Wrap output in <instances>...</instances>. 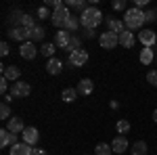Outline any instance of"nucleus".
Wrapping results in <instances>:
<instances>
[{"instance_id": "f257e3e1", "label": "nucleus", "mask_w": 157, "mask_h": 155, "mask_svg": "<svg viewBox=\"0 0 157 155\" xmlns=\"http://www.w3.org/2000/svg\"><path fill=\"white\" fill-rule=\"evenodd\" d=\"M124 23H126V29H130V32H134V29H140V27L147 23L145 11H143V9H136V6L128 9V11L124 13Z\"/></svg>"}, {"instance_id": "f03ea898", "label": "nucleus", "mask_w": 157, "mask_h": 155, "mask_svg": "<svg viewBox=\"0 0 157 155\" xmlns=\"http://www.w3.org/2000/svg\"><path fill=\"white\" fill-rule=\"evenodd\" d=\"M103 13L98 11L97 6H88L82 15H80V21H82V27H86V29H97L98 25L103 23Z\"/></svg>"}, {"instance_id": "7ed1b4c3", "label": "nucleus", "mask_w": 157, "mask_h": 155, "mask_svg": "<svg viewBox=\"0 0 157 155\" xmlns=\"http://www.w3.org/2000/svg\"><path fill=\"white\" fill-rule=\"evenodd\" d=\"M69 17H71V11L65 6V9H61V11H52V17H50V23L55 25V27H65V23L69 21Z\"/></svg>"}, {"instance_id": "20e7f679", "label": "nucleus", "mask_w": 157, "mask_h": 155, "mask_svg": "<svg viewBox=\"0 0 157 155\" xmlns=\"http://www.w3.org/2000/svg\"><path fill=\"white\" fill-rule=\"evenodd\" d=\"M86 61H88V52H86L84 48H80V50H75V52H71V55H67V65L69 67H82V65H86Z\"/></svg>"}, {"instance_id": "39448f33", "label": "nucleus", "mask_w": 157, "mask_h": 155, "mask_svg": "<svg viewBox=\"0 0 157 155\" xmlns=\"http://www.w3.org/2000/svg\"><path fill=\"white\" fill-rule=\"evenodd\" d=\"M98 44L103 48H107V50H113V48L120 44V36L113 34V32H105V34L98 36Z\"/></svg>"}, {"instance_id": "423d86ee", "label": "nucleus", "mask_w": 157, "mask_h": 155, "mask_svg": "<svg viewBox=\"0 0 157 155\" xmlns=\"http://www.w3.org/2000/svg\"><path fill=\"white\" fill-rule=\"evenodd\" d=\"M29 92H32V86L27 82H15L11 86V95H13V99H25V96H29Z\"/></svg>"}, {"instance_id": "0eeeda50", "label": "nucleus", "mask_w": 157, "mask_h": 155, "mask_svg": "<svg viewBox=\"0 0 157 155\" xmlns=\"http://www.w3.org/2000/svg\"><path fill=\"white\" fill-rule=\"evenodd\" d=\"M138 40H140L143 48H151L157 42V34L153 29H140V32H138Z\"/></svg>"}, {"instance_id": "6e6552de", "label": "nucleus", "mask_w": 157, "mask_h": 155, "mask_svg": "<svg viewBox=\"0 0 157 155\" xmlns=\"http://www.w3.org/2000/svg\"><path fill=\"white\" fill-rule=\"evenodd\" d=\"M105 23H107V32H113V34H117V36L126 32V23H124V19L107 17V19H105Z\"/></svg>"}, {"instance_id": "1a4fd4ad", "label": "nucleus", "mask_w": 157, "mask_h": 155, "mask_svg": "<svg viewBox=\"0 0 157 155\" xmlns=\"http://www.w3.org/2000/svg\"><path fill=\"white\" fill-rule=\"evenodd\" d=\"M71 36H73V34H69L67 29H59V32L55 34V44H57V48H63V50H67L69 42H71Z\"/></svg>"}, {"instance_id": "9d476101", "label": "nucleus", "mask_w": 157, "mask_h": 155, "mask_svg": "<svg viewBox=\"0 0 157 155\" xmlns=\"http://www.w3.org/2000/svg\"><path fill=\"white\" fill-rule=\"evenodd\" d=\"M2 78H6L9 82H19V78H21V69L17 67V65H4L2 67Z\"/></svg>"}, {"instance_id": "9b49d317", "label": "nucleus", "mask_w": 157, "mask_h": 155, "mask_svg": "<svg viewBox=\"0 0 157 155\" xmlns=\"http://www.w3.org/2000/svg\"><path fill=\"white\" fill-rule=\"evenodd\" d=\"M19 52H21V57H23L25 61H32V59H36V55L40 52V48H36L34 42H25V44H21Z\"/></svg>"}, {"instance_id": "f8f14e48", "label": "nucleus", "mask_w": 157, "mask_h": 155, "mask_svg": "<svg viewBox=\"0 0 157 155\" xmlns=\"http://www.w3.org/2000/svg\"><path fill=\"white\" fill-rule=\"evenodd\" d=\"M9 38L25 44V42H29V29H25V27H11L9 29Z\"/></svg>"}, {"instance_id": "ddd939ff", "label": "nucleus", "mask_w": 157, "mask_h": 155, "mask_svg": "<svg viewBox=\"0 0 157 155\" xmlns=\"http://www.w3.org/2000/svg\"><path fill=\"white\" fill-rule=\"evenodd\" d=\"M13 145H17V134H13V132H9L6 128H2L0 130V147L2 149H11Z\"/></svg>"}, {"instance_id": "4468645a", "label": "nucleus", "mask_w": 157, "mask_h": 155, "mask_svg": "<svg viewBox=\"0 0 157 155\" xmlns=\"http://www.w3.org/2000/svg\"><path fill=\"white\" fill-rule=\"evenodd\" d=\"M27 126L23 124V119L21 118H17V115H13L9 122H6V130L9 132H13V134H19V132H23Z\"/></svg>"}, {"instance_id": "2eb2a0df", "label": "nucleus", "mask_w": 157, "mask_h": 155, "mask_svg": "<svg viewBox=\"0 0 157 155\" xmlns=\"http://www.w3.org/2000/svg\"><path fill=\"white\" fill-rule=\"evenodd\" d=\"M21 136H23V143H27V145H34L38 143V138H40V134H38V128H34V126H27L23 132H21Z\"/></svg>"}, {"instance_id": "dca6fc26", "label": "nucleus", "mask_w": 157, "mask_h": 155, "mask_svg": "<svg viewBox=\"0 0 157 155\" xmlns=\"http://www.w3.org/2000/svg\"><path fill=\"white\" fill-rule=\"evenodd\" d=\"M128 147H130V145H128V138H126L124 134H117V136L113 138V143H111V149H113L115 153H126Z\"/></svg>"}, {"instance_id": "f3484780", "label": "nucleus", "mask_w": 157, "mask_h": 155, "mask_svg": "<svg viewBox=\"0 0 157 155\" xmlns=\"http://www.w3.org/2000/svg\"><path fill=\"white\" fill-rule=\"evenodd\" d=\"M75 90H78V95H80V96H88V95H92L94 84H92L90 78H84V80H80V84L75 86Z\"/></svg>"}, {"instance_id": "a211bd4d", "label": "nucleus", "mask_w": 157, "mask_h": 155, "mask_svg": "<svg viewBox=\"0 0 157 155\" xmlns=\"http://www.w3.org/2000/svg\"><path fill=\"white\" fill-rule=\"evenodd\" d=\"M11 155H32L34 153V149H32V145L27 143H17L11 147V151H9Z\"/></svg>"}, {"instance_id": "6ab92c4d", "label": "nucleus", "mask_w": 157, "mask_h": 155, "mask_svg": "<svg viewBox=\"0 0 157 155\" xmlns=\"http://www.w3.org/2000/svg\"><path fill=\"white\" fill-rule=\"evenodd\" d=\"M46 72H48L50 76H59V73L63 72V61L57 59V57L48 59V63H46Z\"/></svg>"}, {"instance_id": "aec40b11", "label": "nucleus", "mask_w": 157, "mask_h": 155, "mask_svg": "<svg viewBox=\"0 0 157 155\" xmlns=\"http://www.w3.org/2000/svg\"><path fill=\"white\" fill-rule=\"evenodd\" d=\"M134 42H136V38H134V34L130 32V29H126L124 34H120V46L124 48H132Z\"/></svg>"}, {"instance_id": "412c9836", "label": "nucleus", "mask_w": 157, "mask_h": 155, "mask_svg": "<svg viewBox=\"0 0 157 155\" xmlns=\"http://www.w3.org/2000/svg\"><path fill=\"white\" fill-rule=\"evenodd\" d=\"M130 153L132 155H149V145H147V141H136L130 147Z\"/></svg>"}, {"instance_id": "4be33fe9", "label": "nucleus", "mask_w": 157, "mask_h": 155, "mask_svg": "<svg viewBox=\"0 0 157 155\" xmlns=\"http://www.w3.org/2000/svg\"><path fill=\"white\" fill-rule=\"evenodd\" d=\"M138 59H140L143 65H151V63L155 61V50H153V48H143L140 55H138Z\"/></svg>"}, {"instance_id": "5701e85b", "label": "nucleus", "mask_w": 157, "mask_h": 155, "mask_svg": "<svg viewBox=\"0 0 157 155\" xmlns=\"http://www.w3.org/2000/svg\"><path fill=\"white\" fill-rule=\"evenodd\" d=\"M44 27L42 25H36V27H32L29 29V42H40V40H44Z\"/></svg>"}, {"instance_id": "b1692460", "label": "nucleus", "mask_w": 157, "mask_h": 155, "mask_svg": "<svg viewBox=\"0 0 157 155\" xmlns=\"http://www.w3.org/2000/svg\"><path fill=\"white\" fill-rule=\"evenodd\" d=\"M25 13L19 11V9H15V11H11V15H9V21L13 23V27H21V21H23Z\"/></svg>"}, {"instance_id": "393cba45", "label": "nucleus", "mask_w": 157, "mask_h": 155, "mask_svg": "<svg viewBox=\"0 0 157 155\" xmlns=\"http://www.w3.org/2000/svg\"><path fill=\"white\" fill-rule=\"evenodd\" d=\"M80 25H82L80 17H73V15H71V17H69V21L65 23V27H63V29H67L69 34H75V32L80 29Z\"/></svg>"}, {"instance_id": "a878e982", "label": "nucleus", "mask_w": 157, "mask_h": 155, "mask_svg": "<svg viewBox=\"0 0 157 155\" xmlns=\"http://www.w3.org/2000/svg\"><path fill=\"white\" fill-rule=\"evenodd\" d=\"M55 48H57L55 42H44V44L40 46V55H44V57L52 59V57H55Z\"/></svg>"}, {"instance_id": "bb28decb", "label": "nucleus", "mask_w": 157, "mask_h": 155, "mask_svg": "<svg viewBox=\"0 0 157 155\" xmlns=\"http://www.w3.org/2000/svg\"><path fill=\"white\" fill-rule=\"evenodd\" d=\"M78 96H80V95H78L75 88H63V92H61V99H63L65 103H73Z\"/></svg>"}, {"instance_id": "cd10ccee", "label": "nucleus", "mask_w": 157, "mask_h": 155, "mask_svg": "<svg viewBox=\"0 0 157 155\" xmlns=\"http://www.w3.org/2000/svg\"><path fill=\"white\" fill-rule=\"evenodd\" d=\"M82 40H84L82 36L73 34V36H71V42H69V46H67V52L71 55V52H75V50H80V48H82Z\"/></svg>"}, {"instance_id": "c85d7f7f", "label": "nucleus", "mask_w": 157, "mask_h": 155, "mask_svg": "<svg viewBox=\"0 0 157 155\" xmlns=\"http://www.w3.org/2000/svg\"><path fill=\"white\" fill-rule=\"evenodd\" d=\"M65 4H67V9H75V11H82V13L88 9L86 0H67Z\"/></svg>"}, {"instance_id": "c756f323", "label": "nucleus", "mask_w": 157, "mask_h": 155, "mask_svg": "<svg viewBox=\"0 0 157 155\" xmlns=\"http://www.w3.org/2000/svg\"><path fill=\"white\" fill-rule=\"evenodd\" d=\"M115 128H117V134H124L126 136V132H130V122L128 119H120Z\"/></svg>"}, {"instance_id": "7c9ffc66", "label": "nucleus", "mask_w": 157, "mask_h": 155, "mask_svg": "<svg viewBox=\"0 0 157 155\" xmlns=\"http://www.w3.org/2000/svg\"><path fill=\"white\" fill-rule=\"evenodd\" d=\"M94 151H97V155H111L113 149H111V145H107V143H98Z\"/></svg>"}, {"instance_id": "2f4dec72", "label": "nucleus", "mask_w": 157, "mask_h": 155, "mask_svg": "<svg viewBox=\"0 0 157 155\" xmlns=\"http://www.w3.org/2000/svg\"><path fill=\"white\" fill-rule=\"evenodd\" d=\"M36 19L32 17V15H25L23 17V21H21V27H25V29H32V27H36Z\"/></svg>"}, {"instance_id": "473e14b6", "label": "nucleus", "mask_w": 157, "mask_h": 155, "mask_svg": "<svg viewBox=\"0 0 157 155\" xmlns=\"http://www.w3.org/2000/svg\"><path fill=\"white\" fill-rule=\"evenodd\" d=\"M0 118L11 119V107H9V103H2V105H0Z\"/></svg>"}, {"instance_id": "72a5a7b5", "label": "nucleus", "mask_w": 157, "mask_h": 155, "mask_svg": "<svg viewBox=\"0 0 157 155\" xmlns=\"http://www.w3.org/2000/svg\"><path fill=\"white\" fill-rule=\"evenodd\" d=\"M147 82L151 84V86H155V88H157V69H151V72H147Z\"/></svg>"}, {"instance_id": "f704fd0d", "label": "nucleus", "mask_w": 157, "mask_h": 155, "mask_svg": "<svg viewBox=\"0 0 157 155\" xmlns=\"http://www.w3.org/2000/svg\"><path fill=\"white\" fill-rule=\"evenodd\" d=\"M111 9H113V11H128V9H126V0H115V2H111Z\"/></svg>"}, {"instance_id": "c9c22d12", "label": "nucleus", "mask_w": 157, "mask_h": 155, "mask_svg": "<svg viewBox=\"0 0 157 155\" xmlns=\"http://www.w3.org/2000/svg\"><path fill=\"white\" fill-rule=\"evenodd\" d=\"M145 19H147V23H153V21H157V11H155V9H149V11H145Z\"/></svg>"}, {"instance_id": "e433bc0d", "label": "nucleus", "mask_w": 157, "mask_h": 155, "mask_svg": "<svg viewBox=\"0 0 157 155\" xmlns=\"http://www.w3.org/2000/svg\"><path fill=\"white\" fill-rule=\"evenodd\" d=\"M38 17H40V19H46V17H52V13H50L48 6L44 4V6H40V9H38Z\"/></svg>"}, {"instance_id": "4c0bfd02", "label": "nucleus", "mask_w": 157, "mask_h": 155, "mask_svg": "<svg viewBox=\"0 0 157 155\" xmlns=\"http://www.w3.org/2000/svg\"><path fill=\"white\" fill-rule=\"evenodd\" d=\"M9 90H11L9 88V80L6 78H0V92L2 95H9Z\"/></svg>"}, {"instance_id": "58836bf2", "label": "nucleus", "mask_w": 157, "mask_h": 155, "mask_svg": "<svg viewBox=\"0 0 157 155\" xmlns=\"http://www.w3.org/2000/svg\"><path fill=\"white\" fill-rule=\"evenodd\" d=\"M82 38H84V40H92V38H94V29H86V27H82Z\"/></svg>"}, {"instance_id": "ea45409f", "label": "nucleus", "mask_w": 157, "mask_h": 155, "mask_svg": "<svg viewBox=\"0 0 157 155\" xmlns=\"http://www.w3.org/2000/svg\"><path fill=\"white\" fill-rule=\"evenodd\" d=\"M9 52H11V46H9V42H2V44H0V55H2V57H6Z\"/></svg>"}, {"instance_id": "a19ab883", "label": "nucleus", "mask_w": 157, "mask_h": 155, "mask_svg": "<svg viewBox=\"0 0 157 155\" xmlns=\"http://www.w3.org/2000/svg\"><path fill=\"white\" fill-rule=\"evenodd\" d=\"M147 2H149V0H136L134 6H136V9H143V6H147Z\"/></svg>"}, {"instance_id": "79ce46f5", "label": "nucleus", "mask_w": 157, "mask_h": 155, "mask_svg": "<svg viewBox=\"0 0 157 155\" xmlns=\"http://www.w3.org/2000/svg\"><path fill=\"white\" fill-rule=\"evenodd\" d=\"M32 155H46V149H40V147H36Z\"/></svg>"}, {"instance_id": "37998d69", "label": "nucleus", "mask_w": 157, "mask_h": 155, "mask_svg": "<svg viewBox=\"0 0 157 155\" xmlns=\"http://www.w3.org/2000/svg\"><path fill=\"white\" fill-rule=\"evenodd\" d=\"M109 107H111V109H117V107H120V103H117V101H111V103H109Z\"/></svg>"}, {"instance_id": "c03bdc74", "label": "nucleus", "mask_w": 157, "mask_h": 155, "mask_svg": "<svg viewBox=\"0 0 157 155\" xmlns=\"http://www.w3.org/2000/svg\"><path fill=\"white\" fill-rule=\"evenodd\" d=\"M153 122H155V124H157V109H155V111H153Z\"/></svg>"}, {"instance_id": "a18cd8bd", "label": "nucleus", "mask_w": 157, "mask_h": 155, "mask_svg": "<svg viewBox=\"0 0 157 155\" xmlns=\"http://www.w3.org/2000/svg\"><path fill=\"white\" fill-rule=\"evenodd\" d=\"M155 61H157V52H155Z\"/></svg>"}]
</instances>
